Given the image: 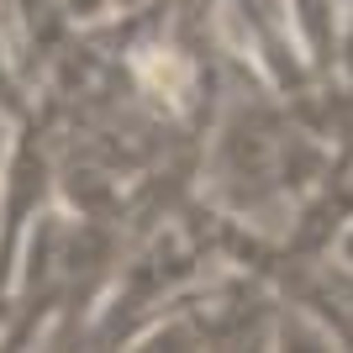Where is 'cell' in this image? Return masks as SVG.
Listing matches in <instances>:
<instances>
[{
    "label": "cell",
    "mask_w": 353,
    "mask_h": 353,
    "mask_svg": "<svg viewBox=\"0 0 353 353\" xmlns=\"http://www.w3.org/2000/svg\"><path fill=\"white\" fill-rule=\"evenodd\" d=\"M195 290L185 301H174L169 311H159L121 353H206V332H201V316H195Z\"/></svg>",
    "instance_id": "6da1fadb"
},
{
    "label": "cell",
    "mask_w": 353,
    "mask_h": 353,
    "mask_svg": "<svg viewBox=\"0 0 353 353\" xmlns=\"http://www.w3.org/2000/svg\"><path fill=\"white\" fill-rule=\"evenodd\" d=\"M274 353H348V343L306 306L280 301V322H274Z\"/></svg>",
    "instance_id": "7a4b0ae2"
},
{
    "label": "cell",
    "mask_w": 353,
    "mask_h": 353,
    "mask_svg": "<svg viewBox=\"0 0 353 353\" xmlns=\"http://www.w3.org/2000/svg\"><path fill=\"white\" fill-rule=\"evenodd\" d=\"M16 127L21 121L11 117V111H0V169H6V159H11V143H16Z\"/></svg>",
    "instance_id": "3957f363"
},
{
    "label": "cell",
    "mask_w": 353,
    "mask_h": 353,
    "mask_svg": "<svg viewBox=\"0 0 353 353\" xmlns=\"http://www.w3.org/2000/svg\"><path fill=\"white\" fill-rule=\"evenodd\" d=\"M37 6H53V0H37Z\"/></svg>",
    "instance_id": "277c9868"
}]
</instances>
